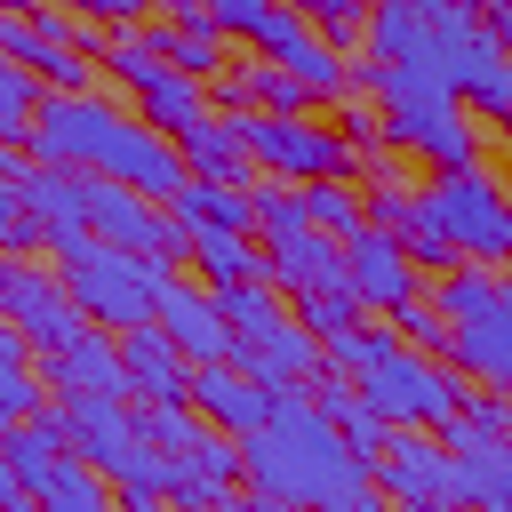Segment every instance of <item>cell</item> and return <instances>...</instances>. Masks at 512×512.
<instances>
[{"instance_id":"7402d4cb","label":"cell","mask_w":512,"mask_h":512,"mask_svg":"<svg viewBox=\"0 0 512 512\" xmlns=\"http://www.w3.org/2000/svg\"><path fill=\"white\" fill-rule=\"evenodd\" d=\"M136 104H144V120H152L168 144H192V136L216 120V112H208V96H200V80H184V72H160Z\"/></svg>"},{"instance_id":"ffe728a7","label":"cell","mask_w":512,"mask_h":512,"mask_svg":"<svg viewBox=\"0 0 512 512\" xmlns=\"http://www.w3.org/2000/svg\"><path fill=\"white\" fill-rule=\"evenodd\" d=\"M448 504H464V512H512V440L464 448L456 472H448Z\"/></svg>"},{"instance_id":"5bb4252c","label":"cell","mask_w":512,"mask_h":512,"mask_svg":"<svg viewBox=\"0 0 512 512\" xmlns=\"http://www.w3.org/2000/svg\"><path fill=\"white\" fill-rule=\"evenodd\" d=\"M192 408H200L224 440H256V432L280 416V392H264V384L240 376V368H200V376H192Z\"/></svg>"},{"instance_id":"44dd1931","label":"cell","mask_w":512,"mask_h":512,"mask_svg":"<svg viewBox=\"0 0 512 512\" xmlns=\"http://www.w3.org/2000/svg\"><path fill=\"white\" fill-rule=\"evenodd\" d=\"M216 304H224V320H232V352H240V344H272V336H288V328H296V304H288L272 280L224 288Z\"/></svg>"},{"instance_id":"7c38bea8","label":"cell","mask_w":512,"mask_h":512,"mask_svg":"<svg viewBox=\"0 0 512 512\" xmlns=\"http://www.w3.org/2000/svg\"><path fill=\"white\" fill-rule=\"evenodd\" d=\"M448 472H456V456L440 448V432H392V448L376 464V488L400 512H440L448 504Z\"/></svg>"},{"instance_id":"f1b7e54d","label":"cell","mask_w":512,"mask_h":512,"mask_svg":"<svg viewBox=\"0 0 512 512\" xmlns=\"http://www.w3.org/2000/svg\"><path fill=\"white\" fill-rule=\"evenodd\" d=\"M488 32H496V40H504V56H512V0H504V8L488 16Z\"/></svg>"},{"instance_id":"e0dca14e","label":"cell","mask_w":512,"mask_h":512,"mask_svg":"<svg viewBox=\"0 0 512 512\" xmlns=\"http://www.w3.org/2000/svg\"><path fill=\"white\" fill-rule=\"evenodd\" d=\"M448 360H456L472 384H488V392L512 400V272H504V304L480 312V320H464L456 344H448Z\"/></svg>"},{"instance_id":"d6986e66","label":"cell","mask_w":512,"mask_h":512,"mask_svg":"<svg viewBox=\"0 0 512 512\" xmlns=\"http://www.w3.org/2000/svg\"><path fill=\"white\" fill-rule=\"evenodd\" d=\"M152 48H160V64L168 72H184V80H224L232 64H224V32L208 24V8H176L168 24H152L144 32Z\"/></svg>"},{"instance_id":"484cf974","label":"cell","mask_w":512,"mask_h":512,"mask_svg":"<svg viewBox=\"0 0 512 512\" xmlns=\"http://www.w3.org/2000/svg\"><path fill=\"white\" fill-rule=\"evenodd\" d=\"M488 440H512V400H504V392H472V400L456 408V424L440 432V448H448V456L488 448Z\"/></svg>"},{"instance_id":"4316f807","label":"cell","mask_w":512,"mask_h":512,"mask_svg":"<svg viewBox=\"0 0 512 512\" xmlns=\"http://www.w3.org/2000/svg\"><path fill=\"white\" fill-rule=\"evenodd\" d=\"M392 328H400V344H416V352H448V344H456V328H448L432 304H408Z\"/></svg>"},{"instance_id":"3957f363","label":"cell","mask_w":512,"mask_h":512,"mask_svg":"<svg viewBox=\"0 0 512 512\" xmlns=\"http://www.w3.org/2000/svg\"><path fill=\"white\" fill-rule=\"evenodd\" d=\"M352 80H360V96L384 104V136H392L400 152L432 160L440 176L480 168V128H472V104H464L456 88H440V80L416 72V64H368V56H360Z\"/></svg>"},{"instance_id":"6da1fadb","label":"cell","mask_w":512,"mask_h":512,"mask_svg":"<svg viewBox=\"0 0 512 512\" xmlns=\"http://www.w3.org/2000/svg\"><path fill=\"white\" fill-rule=\"evenodd\" d=\"M40 168H72V176H96V184H128L144 200H184L192 192V160L144 120V112H120L104 96H48L32 144H24Z\"/></svg>"},{"instance_id":"8fae6325","label":"cell","mask_w":512,"mask_h":512,"mask_svg":"<svg viewBox=\"0 0 512 512\" xmlns=\"http://www.w3.org/2000/svg\"><path fill=\"white\" fill-rule=\"evenodd\" d=\"M344 280H352V296H360V312H408V304H424V272H416V256L392 240V232H360V240H344Z\"/></svg>"},{"instance_id":"f546056e","label":"cell","mask_w":512,"mask_h":512,"mask_svg":"<svg viewBox=\"0 0 512 512\" xmlns=\"http://www.w3.org/2000/svg\"><path fill=\"white\" fill-rule=\"evenodd\" d=\"M208 512H256V496H224V504H208Z\"/></svg>"},{"instance_id":"603a6c76","label":"cell","mask_w":512,"mask_h":512,"mask_svg":"<svg viewBox=\"0 0 512 512\" xmlns=\"http://www.w3.org/2000/svg\"><path fill=\"white\" fill-rule=\"evenodd\" d=\"M176 152L192 160V176H200V184H248V176H256V160H248V144H240V120H232V112H216V120H208L192 144H176Z\"/></svg>"},{"instance_id":"ac0fdd59","label":"cell","mask_w":512,"mask_h":512,"mask_svg":"<svg viewBox=\"0 0 512 512\" xmlns=\"http://www.w3.org/2000/svg\"><path fill=\"white\" fill-rule=\"evenodd\" d=\"M168 216H176V232L184 240H208V232H256L264 224V200H256V184H200L192 176V192L184 200H168Z\"/></svg>"},{"instance_id":"5b68a950","label":"cell","mask_w":512,"mask_h":512,"mask_svg":"<svg viewBox=\"0 0 512 512\" xmlns=\"http://www.w3.org/2000/svg\"><path fill=\"white\" fill-rule=\"evenodd\" d=\"M72 304L88 312V328L104 336H136V328H160V304L176 288V264L168 256H128V248H80L72 264H56Z\"/></svg>"},{"instance_id":"7a4b0ae2","label":"cell","mask_w":512,"mask_h":512,"mask_svg":"<svg viewBox=\"0 0 512 512\" xmlns=\"http://www.w3.org/2000/svg\"><path fill=\"white\" fill-rule=\"evenodd\" d=\"M240 464H248V488L288 512H384L376 464L344 448V432L320 416L312 392H288L280 416L256 440H240Z\"/></svg>"},{"instance_id":"9a60e30c","label":"cell","mask_w":512,"mask_h":512,"mask_svg":"<svg viewBox=\"0 0 512 512\" xmlns=\"http://www.w3.org/2000/svg\"><path fill=\"white\" fill-rule=\"evenodd\" d=\"M264 280L296 304V296H320V288H344V248L328 232H288V240H264Z\"/></svg>"},{"instance_id":"9c48e42d","label":"cell","mask_w":512,"mask_h":512,"mask_svg":"<svg viewBox=\"0 0 512 512\" xmlns=\"http://www.w3.org/2000/svg\"><path fill=\"white\" fill-rule=\"evenodd\" d=\"M240 120V144H248V160L256 168H272V176H288L296 192L304 184H344L368 152H352L336 128H320V120H256V112H232Z\"/></svg>"},{"instance_id":"8992f818","label":"cell","mask_w":512,"mask_h":512,"mask_svg":"<svg viewBox=\"0 0 512 512\" xmlns=\"http://www.w3.org/2000/svg\"><path fill=\"white\" fill-rule=\"evenodd\" d=\"M208 24L224 32V40H256V64H280V72H296L312 96H352L360 80V64L352 56H336L328 40H320V24L312 16H296V8H272V0H216L208 8Z\"/></svg>"},{"instance_id":"52a82bcc","label":"cell","mask_w":512,"mask_h":512,"mask_svg":"<svg viewBox=\"0 0 512 512\" xmlns=\"http://www.w3.org/2000/svg\"><path fill=\"white\" fill-rule=\"evenodd\" d=\"M352 392L384 416V432H448V424H456V408L472 400V384H456L432 352L400 344V328H392V344L352 376Z\"/></svg>"},{"instance_id":"cb8c5ba5","label":"cell","mask_w":512,"mask_h":512,"mask_svg":"<svg viewBox=\"0 0 512 512\" xmlns=\"http://www.w3.org/2000/svg\"><path fill=\"white\" fill-rule=\"evenodd\" d=\"M32 496H40V512H120L112 504V480L88 456H56L48 480H32Z\"/></svg>"},{"instance_id":"ba28073f","label":"cell","mask_w":512,"mask_h":512,"mask_svg":"<svg viewBox=\"0 0 512 512\" xmlns=\"http://www.w3.org/2000/svg\"><path fill=\"white\" fill-rule=\"evenodd\" d=\"M424 216L448 232V248L480 272H504L512 264V184H496L488 168H464V176H432L424 184Z\"/></svg>"},{"instance_id":"d4e9b609","label":"cell","mask_w":512,"mask_h":512,"mask_svg":"<svg viewBox=\"0 0 512 512\" xmlns=\"http://www.w3.org/2000/svg\"><path fill=\"white\" fill-rule=\"evenodd\" d=\"M192 264L208 272V288H216V296H224V288L264 280V256H256V240H240V232H208V240H192Z\"/></svg>"},{"instance_id":"30bf717a","label":"cell","mask_w":512,"mask_h":512,"mask_svg":"<svg viewBox=\"0 0 512 512\" xmlns=\"http://www.w3.org/2000/svg\"><path fill=\"white\" fill-rule=\"evenodd\" d=\"M0 312H8V328H24V344H32L40 360L88 336V312L72 304L64 272H40V264H24V256L0 264Z\"/></svg>"},{"instance_id":"2e32d148","label":"cell","mask_w":512,"mask_h":512,"mask_svg":"<svg viewBox=\"0 0 512 512\" xmlns=\"http://www.w3.org/2000/svg\"><path fill=\"white\" fill-rule=\"evenodd\" d=\"M120 352H128V400L136 408H192V360L160 328L120 336Z\"/></svg>"},{"instance_id":"277c9868","label":"cell","mask_w":512,"mask_h":512,"mask_svg":"<svg viewBox=\"0 0 512 512\" xmlns=\"http://www.w3.org/2000/svg\"><path fill=\"white\" fill-rule=\"evenodd\" d=\"M408 64L432 72L440 88H456V96H464L472 112H488V120H504V104H512V56H504V40L488 32V16H472V8H456V0L416 8V48H408Z\"/></svg>"},{"instance_id":"4fadbf2b","label":"cell","mask_w":512,"mask_h":512,"mask_svg":"<svg viewBox=\"0 0 512 512\" xmlns=\"http://www.w3.org/2000/svg\"><path fill=\"white\" fill-rule=\"evenodd\" d=\"M160 336L192 360V376L200 368H232V320H224V304H216V288H168V304H160Z\"/></svg>"},{"instance_id":"4dcf8cb0","label":"cell","mask_w":512,"mask_h":512,"mask_svg":"<svg viewBox=\"0 0 512 512\" xmlns=\"http://www.w3.org/2000/svg\"><path fill=\"white\" fill-rule=\"evenodd\" d=\"M496 128H504V136H512V104H504V120H496Z\"/></svg>"},{"instance_id":"83f0119b","label":"cell","mask_w":512,"mask_h":512,"mask_svg":"<svg viewBox=\"0 0 512 512\" xmlns=\"http://www.w3.org/2000/svg\"><path fill=\"white\" fill-rule=\"evenodd\" d=\"M312 24H320V40L336 48V40H368V8H352V0H320L312 8Z\"/></svg>"}]
</instances>
